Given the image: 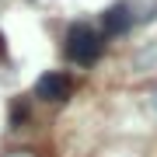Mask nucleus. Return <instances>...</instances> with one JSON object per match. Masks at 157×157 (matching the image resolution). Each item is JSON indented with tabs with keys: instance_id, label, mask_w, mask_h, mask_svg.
I'll return each instance as SVG.
<instances>
[{
	"instance_id": "2",
	"label": "nucleus",
	"mask_w": 157,
	"mask_h": 157,
	"mask_svg": "<svg viewBox=\"0 0 157 157\" xmlns=\"http://www.w3.org/2000/svg\"><path fill=\"white\" fill-rule=\"evenodd\" d=\"M35 98H42V101H67L70 98V77H63L56 70L42 73V77L35 80Z\"/></svg>"
},
{
	"instance_id": "3",
	"label": "nucleus",
	"mask_w": 157,
	"mask_h": 157,
	"mask_svg": "<svg viewBox=\"0 0 157 157\" xmlns=\"http://www.w3.org/2000/svg\"><path fill=\"white\" fill-rule=\"evenodd\" d=\"M129 25H133V14H129V7H126V4L108 7L105 17H101V28H105V35H126V32H129Z\"/></svg>"
},
{
	"instance_id": "5",
	"label": "nucleus",
	"mask_w": 157,
	"mask_h": 157,
	"mask_svg": "<svg viewBox=\"0 0 157 157\" xmlns=\"http://www.w3.org/2000/svg\"><path fill=\"white\" fill-rule=\"evenodd\" d=\"M150 105H154V112H157V87H154V94H150Z\"/></svg>"
},
{
	"instance_id": "4",
	"label": "nucleus",
	"mask_w": 157,
	"mask_h": 157,
	"mask_svg": "<svg viewBox=\"0 0 157 157\" xmlns=\"http://www.w3.org/2000/svg\"><path fill=\"white\" fill-rule=\"evenodd\" d=\"M4 157H39L35 150H11V154H4Z\"/></svg>"
},
{
	"instance_id": "1",
	"label": "nucleus",
	"mask_w": 157,
	"mask_h": 157,
	"mask_svg": "<svg viewBox=\"0 0 157 157\" xmlns=\"http://www.w3.org/2000/svg\"><path fill=\"white\" fill-rule=\"evenodd\" d=\"M101 45H105V39L91 25H73L67 35V56L73 63H80V67H87V63H94L101 56Z\"/></svg>"
}]
</instances>
